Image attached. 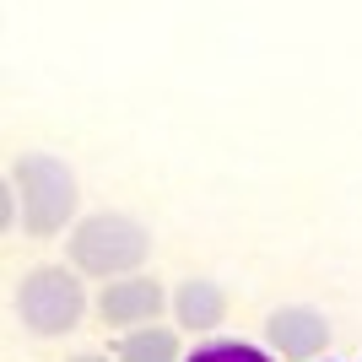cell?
Wrapping results in <instances>:
<instances>
[{
	"label": "cell",
	"mask_w": 362,
	"mask_h": 362,
	"mask_svg": "<svg viewBox=\"0 0 362 362\" xmlns=\"http://www.w3.org/2000/svg\"><path fill=\"white\" fill-rule=\"evenodd\" d=\"M146 259H151V233L130 211H92L65 233V265L98 287L141 276Z\"/></svg>",
	"instance_id": "obj_1"
},
{
	"label": "cell",
	"mask_w": 362,
	"mask_h": 362,
	"mask_svg": "<svg viewBox=\"0 0 362 362\" xmlns=\"http://www.w3.org/2000/svg\"><path fill=\"white\" fill-rule=\"evenodd\" d=\"M11 184L22 195V216H28V238H60L65 227H76V200H81V184H76L71 163L54 157V151H22L11 163Z\"/></svg>",
	"instance_id": "obj_2"
},
{
	"label": "cell",
	"mask_w": 362,
	"mask_h": 362,
	"mask_svg": "<svg viewBox=\"0 0 362 362\" xmlns=\"http://www.w3.org/2000/svg\"><path fill=\"white\" fill-rule=\"evenodd\" d=\"M11 308L22 319V330L38 335V341H54V335H71L81 319H87V287L71 265H33L11 292Z\"/></svg>",
	"instance_id": "obj_3"
},
{
	"label": "cell",
	"mask_w": 362,
	"mask_h": 362,
	"mask_svg": "<svg viewBox=\"0 0 362 362\" xmlns=\"http://www.w3.org/2000/svg\"><path fill=\"white\" fill-rule=\"evenodd\" d=\"M168 303H173V292L157 281V276H124V281H108V287H98V303H92V314H98V325L103 330H146V325H157V314H163Z\"/></svg>",
	"instance_id": "obj_4"
},
{
	"label": "cell",
	"mask_w": 362,
	"mask_h": 362,
	"mask_svg": "<svg viewBox=\"0 0 362 362\" xmlns=\"http://www.w3.org/2000/svg\"><path fill=\"white\" fill-rule=\"evenodd\" d=\"M265 341L271 351H281L287 362H330V319L308 308V303H292V308H276L265 319Z\"/></svg>",
	"instance_id": "obj_5"
},
{
	"label": "cell",
	"mask_w": 362,
	"mask_h": 362,
	"mask_svg": "<svg viewBox=\"0 0 362 362\" xmlns=\"http://www.w3.org/2000/svg\"><path fill=\"white\" fill-rule=\"evenodd\" d=\"M168 314H173V325H179V330H189V335H211L216 325L227 319V292L216 287L211 276H184L179 287H173Z\"/></svg>",
	"instance_id": "obj_6"
},
{
	"label": "cell",
	"mask_w": 362,
	"mask_h": 362,
	"mask_svg": "<svg viewBox=\"0 0 362 362\" xmlns=\"http://www.w3.org/2000/svg\"><path fill=\"white\" fill-rule=\"evenodd\" d=\"M114 362H189V357H184L179 330L146 325V330H130V335L114 341Z\"/></svg>",
	"instance_id": "obj_7"
},
{
	"label": "cell",
	"mask_w": 362,
	"mask_h": 362,
	"mask_svg": "<svg viewBox=\"0 0 362 362\" xmlns=\"http://www.w3.org/2000/svg\"><path fill=\"white\" fill-rule=\"evenodd\" d=\"M189 362H271L265 351L243 346V341H211V346H195Z\"/></svg>",
	"instance_id": "obj_8"
},
{
	"label": "cell",
	"mask_w": 362,
	"mask_h": 362,
	"mask_svg": "<svg viewBox=\"0 0 362 362\" xmlns=\"http://www.w3.org/2000/svg\"><path fill=\"white\" fill-rule=\"evenodd\" d=\"M16 227H28V216H22V195L6 173V184H0V233H16Z\"/></svg>",
	"instance_id": "obj_9"
},
{
	"label": "cell",
	"mask_w": 362,
	"mask_h": 362,
	"mask_svg": "<svg viewBox=\"0 0 362 362\" xmlns=\"http://www.w3.org/2000/svg\"><path fill=\"white\" fill-rule=\"evenodd\" d=\"M71 362H108V357H98V351H81V357H71Z\"/></svg>",
	"instance_id": "obj_10"
}]
</instances>
